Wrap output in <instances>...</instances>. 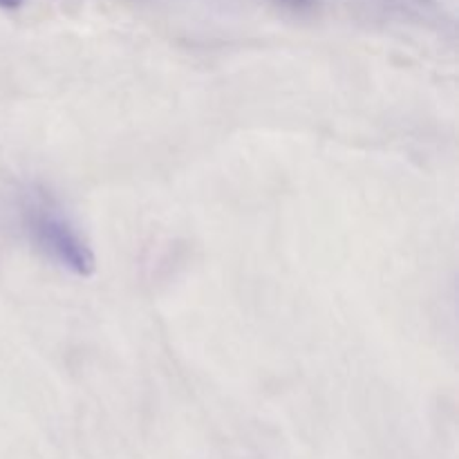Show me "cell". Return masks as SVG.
I'll return each mask as SVG.
<instances>
[{"label":"cell","mask_w":459,"mask_h":459,"mask_svg":"<svg viewBox=\"0 0 459 459\" xmlns=\"http://www.w3.org/2000/svg\"><path fill=\"white\" fill-rule=\"evenodd\" d=\"M22 3H25V0H0V9H9V12H13V9L21 7Z\"/></svg>","instance_id":"2"},{"label":"cell","mask_w":459,"mask_h":459,"mask_svg":"<svg viewBox=\"0 0 459 459\" xmlns=\"http://www.w3.org/2000/svg\"><path fill=\"white\" fill-rule=\"evenodd\" d=\"M30 231L39 249L72 276L90 278L97 272L92 247L70 222V218L49 202L39 200V204L31 206Z\"/></svg>","instance_id":"1"}]
</instances>
